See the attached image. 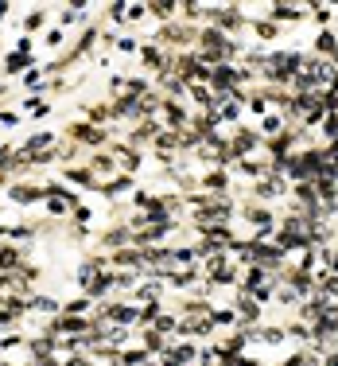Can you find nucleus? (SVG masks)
Here are the masks:
<instances>
[{
  "label": "nucleus",
  "instance_id": "nucleus-1",
  "mask_svg": "<svg viewBox=\"0 0 338 366\" xmlns=\"http://www.w3.org/2000/svg\"><path fill=\"white\" fill-rule=\"evenodd\" d=\"M249 27L257 32V39H276V36H280V24H276V20H249Z\"/></svg>",
  "mask_w": 338,
  "mask_h": 366
},
{
  "label": "nucleus",
  "instance_id": "nucleus-2",
  "mask_svg": "<svg viewBox=\"0 0 338 366\" xmlns=\"http://www.w3.org/2000/svg\"><path fill=\"white\" fill-rule=\"evenodd\" d=\"M117 47H121V55H133V51H136V39H121Z\"/></svg>",
  "mask_w": 338,
  "mask_h": 366
}]
</instances>
